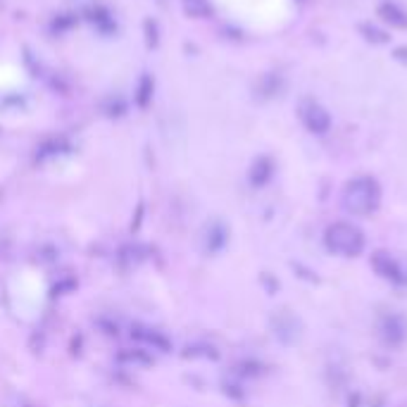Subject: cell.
<instances>
[{
    "instance_id": "obj_1",
    "label": "cell",
    "mask_w": 407,
    "mask_h": 407,
    "mask_svg": "<svg viewBox=\"0 0 407 407\" xmlns=\"http://www.w3.org/2000/svg\"><path fill=\"white\" fill-rule=\"evenodd\" d=\"M381 202V186L374 177H355L343 188V207L352 214H372Z\"/></svg>"
},
{
    "instance_id": "obj_2",
    "label": "cell",
    "mask_w": 407,
    "mask_h": 407,
    "mask_svg": "<svg viewBox=\"0 0 407 407\" xmlns=\"http://www.w3.org/2000/svg\"><path fill=\"white\" fill-rule=\"evenodd\" d=\"M324 243L340 257H355L364 248V233L350 221H333L324 233Z\"/></svg>"
},
{
    "instance_id": "obj_3",
    "label": "cell",
    "mask_w": 407,
    "mask_h": 407,
    "mask_svg": "<svg viewBox=\"0 0 407 407\" xmlns=\"http://www.w3.org/2000/svg\"><path fill=\"white\" fill-rule=\"evenodd\" d=\"M298 117H301L303 127L315 136H324L333 127L331 112L317 100H303L301 107H298Z\"/></svg>"
},
{
    "instance_id": "obj_4",
    "label": "cell",
    "mask_w": 407,
    "mask_h": 407,
    "mask_svg": "<svg viewBox=\"0 0 407 407\" xmlns=\"http://www.w3.org/2000/svg\"><path fill=\"white\" fill-rule=\"evenodd\" d=\"M372 267L376 269L381 279L391 281L396 286H407V267L398 257L388 255V253H374L372 257Z\"/></svg>"
},
{
    "instance_id": "obj_5",
    "label": "cell",
    "mask_w": 407,
    "mask_h": 407,
    "mask_svg": "<svg viewBox=\"0 0 407 407\" xmlns=\"http://www.w3.org/2000/svg\"><path fill=\"white\" fill-rule=\"evenodd\" d=\"M376 17L384 27L398 29V32H405L407 29V10L398 0H381L379 8H376Z\"/></svg>"
},
{
    "instance_id": "obj_6",
    "label": "cell",
    "mask_w": 407,
    "mask_h": 407,
    "mask_svg": "<svg viewBox=\"0 0 407 407\" xmlns=\"http://www.w3.org/2000/svg\"><path fill=\"white\" fill-rule=\"evenodd\" d=\"M274 177V163L269 158H257L250 167V184L253 186H265Z\"/></svg>"
},
{
    "instance_id": "obj_7",
    "label": "cell",
    "mask_w": 407,
    "mask_h": 407,
    "mask_svg": "<svg viewBox=\"0 0 407 407\" xmlns=\"http://www.w3.org/2000/svg\"><path fill=\"white\" fill-rule=\"evenodd\" d=\"M360 34L364 36V41H369V43H376V46L388 43V41H391V36H388V32H384V29L376 27V24H372V22L360 24Z\"/></svg>"
},
{
    "instance_id": "obj_8",
    "label": "cell",
    "mask_w": 407,
    "mask_h": 407,
    "mask_svg": "<svg viewBox=\"0 0 407 407\" xmlns=\"http://www.w3.org/2000/svg\"><path fill=\"white\" fill-rule=\"evenodd\" d=\"M141 340H146V343H151L155 350H165L170 348V340H167V336H163L160 331H153V329H139V333H136Z\"/></svg>"
},
{
    "instance_id": "obj_9",
    "label": "cell",
    "mask_w": 407,
    "mask_h": 407,
    "mask_svg": "<svg viewBox=\"0 0 407 407\" xmlns=\"http://www.w3.org/2000/svg\"><path fill=\"white\" fill-rule=\"evenodd\" d=\"M396 60H403V62H407V46L396 48Z\"/></svg>"
}]
</instances>
